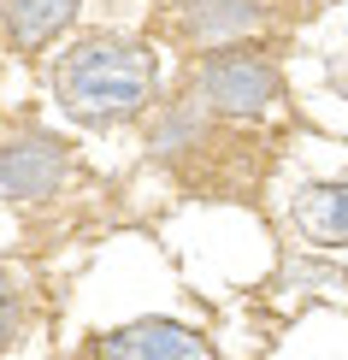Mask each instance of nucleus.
<instances>
[{"label":"nucleus","mask_w":348,"mask_h":360,"mask_svg":"<svg viewBox=\"0 0 348 360\" xmlns=\"http://www.w3.org/2000/svg\"><path fill=\"white\" fill-rule=\"evenodd\" d=\"M65 172H71V154L48 130H18V136L0 142V195L6 201H48V195H59Z\"/></svg>","instance_id":"7ed1b4c3"},{"label":"nucleus","mask_w":348,"mask_h":360,"mask_svg":"<svg viewBox=\"0 0 348 360\" xmlns=\"http://www.w3.org/2000/svg\"><path fill=\"white\" fill-rule=\"evenodd\" d=\"M53 95L89 130L124 124L154 95V53L142 41H124V36H83L77 48L59 53Z\"/></svg>","instance_id":"f257e3e1"},{"label":"nucleus","mask_w":348,"mask_h":360,"mask_svg":"<svg viewBox=\"0 0 348 360\" xmlns=\"http://www.w3.org/2000/svg\"><path fill=\"white\" fill-rule=\"evenodd\" d=\"M254 24H260V0H183L177 12V36L195 48H231Z\"/></svg>","instance_id":"39448f33"},{"label":"nucleus","mask_w":348,"mask_h":360,"mask_svg":"<svg viewBox=\"0 0 348 360\" xmlns=\"http://www.w3.org/2000/svg\"><path fill=\"white\" fill-rule=\"evenodd\" d=\"M95 360H213V342L177 319H136L101 337Z\"/></svg>","instance_id":"20e7f679"},{"label":"nucleus","mask_w":348,"mask_h":360,"mask_svg":"<svg viewBox=\"0 0 348 360\" xmlns=\"http://www.w3.org/2000/svg\"><path fill=\"white\" fill-rule=\"evenodd\" d=\"M77 18V0H0V24L18 53H36Z\"/></svg>","instance_id":"0eeeda50"},{"label":"nucleus","mask_w":348,"mask_h":360,"mask_svg":"<svg viewBox=\"0 0 348 360\" xmlns=\"http://www.w3.org/2000/svg\"><path fill=\"white\" fill-rule=\"evenodd\" d=\"M12 337H18V290H12L6 272H0V354L12 349Z\"/></svg>","instance_id":"6e6552de"},{"label":"nucleus","mask_w":348,"mask_h":360,"mask_svg":"<svg viewBox=\"0 0 348 360\" xmlns=\"http://www.w3.org/2000/svg\"><path fill=\"white\" fill-rule=\"evenodd\" d=\"M295 231L319 248H348V177H330V184H307L295 195Z\"/></svg>","instance_id":"423d86ee"},{"label":"nucleus","mask_w":348,"mask_h":360,"mask_svg":"<svg viewBox=\"0 0 348 360\" xmlns=\"http://www.w3.org/2000/svg\"><path fill=\"white\" fill-rule=\"evenodd\" d=\"M342 95H348V65H342Z\"/></svg>","instance_id":"1a4fd4ad"},{"label":"nucleus","mask_w":348,"mask_h":360,"mask_svg":"<svg viewBox=\"0 0 348 360\" xmlns=\"http://www.w3.org/2000/svg\"><path fill=\"white\" fill-rule=\"evenodd\" d=\"M201 101L224 118H260L278 101V71L254 48H213L201 65Z\"/></svg>","instance_id":"f03ea898"}]
</instances>
